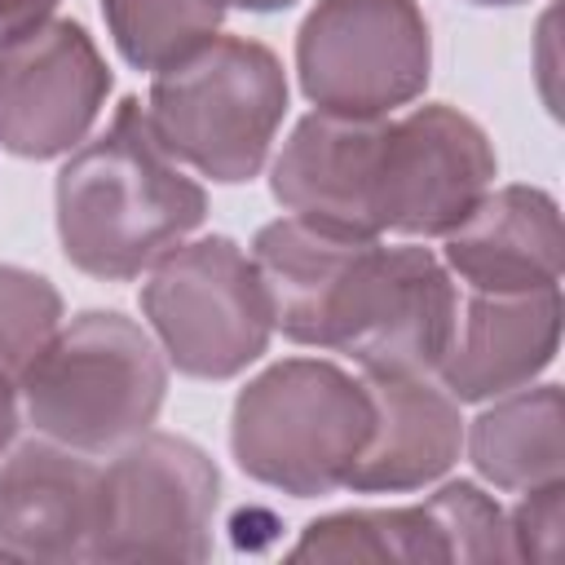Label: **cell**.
Masks as SVG:
<instances>
[{
  "label": "cell",
  "instance_id": "277c9868",
  "mask_svg": "<svg viewBox=\"0 0 565 565\" xmlns=\"http://www.w3.org/2000/svg\"><path fill=\"white\" fill-rule=\"evenodd\" d=\"M375 406L366 384L322 358H287L260 371L230 415V450L238 468L282 494L313 499L349 481Z\"/></svg>",
  "mask_w": 565,
  "mask_h": 565
},
{
  "label": "cell",
  "instance_id": "e0dca14e",
  "mask_svg": "<svg viewBox=\"0 0 565 565\" xmlns=\"http://www.w3.org/2000/svg\"><path fill=\"white\" fill-rule=\"evenodd\" d=\"M291 561H446L441 530L428 503L415 508H358L331 512L305 525L300 543L287 552Z\"/></svg>",
  "mask_w": 565,
  "mask_h": 565
},
{
  "label": "cell",
  "instance_id": "5b68a950",
  "mask_svg": "<svg viewBox=\"0 0 565 565\" xmlns=\"http://www.w3.org/2000/svg\"><path fill=\"white\" fill-rule=\"evenodd\" d=\"M146 115L177 163L238 185L260 172L274 146L287 115V75L260 40L212 35L154 75Z\"/></svg>",
  "mask_w": 565,
  "mask_h": 565
},
{
  "label": "cell",
  "instance_id": "9c48e42d",
  "mask_svg": "<svg viewBox=\"0 0 565 565\" xmlns=\"http://www.w3.org/2000/svg\"><path fill=\"white\" fill-rule=\"evenodd\" d=\"M252 260L265 282L274 327L287 340L349 353L380 300L388 247L380 238L282 216L256 234Z\"/></svg>",
  "mask_w": 565,
  "mask_h": 565
},
{
  "label": "cell",
  "instance_id": "30bf717a",
  "mask_svg": "<svg viewBox=\"0 0 565 565\" xmlns=\"http://www.w3.org/2000/svg\"><path fill=\"white\" fill-rule=\"evenodd\" d=\"M110 71L71 18H44L0 40V146L18 159L75 150L102 115Z\"/></svg>",
  "mask_w": 565,
  "mask_h": 565
},
{
  "label": "cell",
  "instance_id": "8fae6325",
  "mask_svg": "<svg viewBox=\"0 0 565 565\" xmlns=\"http://www.w3.org/2000/svg\"><path fill=\"white\" fill-rule=\"evenodd\" d=\"M102 468L62 441H26L0 463V556L93 561Z\"/></svg>",
  "mask_w": 565,
  "mask_h": 565
},
{
  "label": "cell",
  "instance_id": "ffe728a7",
  "mask_svg": "<svg viewBox=\"0 0 565 565\" xmlns=\"http://www.w3.org/2000/svg\"><path fill=\"white\" fill-rule=\"evenodd\" d=\"M424 503L441 530L446 561H512L508 512L472 481H450Z\"/></svg>",
  "mask_w": 565,
  "mask_h": 565
},
{
  "label": "cell",
  "instance_id": "8992f818",
  "mask_svg": "<svg viewBox=\"0 0 565 565\" xmlns=\"http://www.w3.org/2000/svg\"><path fill=\"white\" fill-rule=\"evenodd\" d=\"M141 309L181 375L230 380L247 371L274 331L256 260L225 234L181 243L150 265Z\"/></svg>",
  "mask_w": 565,
  "mask_h": 565
},
{
  "label": "cell",
  "instance_id": "5bb4252c",
  "mask_svg": "<svg viewBox=\"0 0 565 565\" xmlns=\"http://www.w3.org/2000/svg\"><path fill=\"white\" fill-rule=\"evenodd\" d=\"M561 212L534 185L486 190L446 234V265L472 291H534L561 282Z\"/></svg>",
  "mask_w": 565,
  "mask_h": 565
},
{
  "label": "cell",
  "instance_id": "cb8c5ba5",
  "mask_svg": "<svg viewBox=\"0 0 565 565\" xmlns=\"http://www.w3.org/2000/svg\"><path fill=\"white\" fill-rule=\"evenodd\" d=\"M225 4H238V9H247V13H278V9H287V4H296V0H225Z\"/></svg>",
  "mask_w": 565,
  "mask_h": 565
},
{
  "label": "cell",
  "instance_id": "7402d4cb",
  "mask_svg": "<svg viewBox=\"0 0 565 565\" xmlns=\"http://www.w3.org/2000/svg\"><path fill=\"white\" fill-rule=\"evenodd\" d=\"M53 9H57V0H0V40L44 22Z\"/></svg>",
  "mask_w": 565,
  "mask_h": 565
},
{
  "label": "cell",
  "instance_id": "ac0fdd59",
  "mask_svg": "<svg viewBox=\"0 0 565 565\" xmlns=\"http://www.w3.org/2000/svg\"><path fill=\"white\" fill-rule=\"evenodd\" d=\"M225 0H102L115 49L137 71H168L194 49H203L221 18Z\"/></svg>",
  "mask_w": 565,
  "mask_h": 565
},
{
  "label": "cell",
  "instance_id": "9a60e30c",
  "mask_svg": "<svg viewBox=\"0 0 565 565\" xmlns=\"http://www.w3.org/2000/svg\"><path fill=\"white\" fill-rule=\"evenodd\" d=\"M455 309L459 291L450 269L428 247H388L375 313L349 358L366 375H428L450 344Z\"/></svg>",
  "mask_w": 565,
  "mask_h": 565
},
{
  "label": "cell",
  "instance_id": "44dd1931",
  "mask_svg": "<svg viewBox=\"0 0 565 565\" xmlns=\"http://www.w3.org/2000/svg\"><path fill=\"white\" fill-rule=\"evenodd\" d=\"M508 539H512V561L556 565L565 547V486L552 481L525 490L521 508L508 516Z\"/></svg>",
  "mask_w": 565,
  "mask_h": 565
},
{
  "label": "cell",
  "instance_id": "52a82bcc",
  "mask_svg": "<svg viewBox=\"0 0 565 565\" xmlns=\"http://www.w3.org/2000/svg\"><path fill=\"white\" fill-rule=\"evenodd\" d=\"M433 40L415 0H318L296 35L300 88L318 110L375 119L428 84Z\"/></svg>",
  "mask_w": 565,
  "mask_h": 565
},
{
  "label": "cell",
  "instance_id": "d4e9b609",
  "mask_svg": "<svg viewBox=\"0 0 565 565\" xmlns=\"http://www.w3.org/2000/svg\"><path fill=\"white\" fill-rule=\"evenodd\" d=\"M472 4H521V0H472Z\"/></svg>",
  "mask_w": 565,
  "mask_h": 565
},
{
  "label": "cell",
  "instance_id": "7a4b0ae2",
  "mask_svg": "<svg viewBox=\"0 0 565 565\" xmlns=\"http://www.w3.org/2000/svg\"><path fill=\"white\" fill-rule=\"evenodd\" d=\"M207 216V194L168 154L137 97L57 172V238L75 269L124 282L181 247Z\"/></svg>",
  "mask_w": 565,
  "mask_h": 565
},
{
  "label": "cell",
  "instance_id": "4fadbf2b",
  "mask_svg": "<svg viewBox=\"0 0 565 565\" xmlns=\"http://www.w3.org/2000/svg\"><path fill=\"white\" fill-rule=\"evenodd\" d=\"M375 406L371 437L349 468L358 494H402L437 481L463 446L459 402L428 375H366Z\"/></svg>",
  "mask_w": 565,
  "mask_h": 565
},
{
  "label": "cell",
  "instance_id": "3957f363",
  "mask_svg": "<svg viewBox=\"0 0 565 565\" xmlns=\"http://www.w3.org/2000/svg\"><path fill=\"white\" fill-rule=\"evenodd\" d=\"M26 419L71 450L97 455L141 437L168 393L159 344L115 309H88L53 331L18 380Z\"/></svg>",
  "mask_w": 565,
  "mask_h": 565
},
{
  "label": "cell",
  "instance_id": "2e32d148",
  "mask_svg": "<svg viewBox=\"0 0 565 565\" xmlns=\"http://www.w3.org/2000/svg\"><path fill=\"white\" fill-rule=\"evenodd\" d=\"M472 468L499 490H539L565 477V397L556 384H521L494 397L468 428Z\"/></svg>",
  "mask_w": 565,
  "mask_h": 565
},
{
  "label": "cell",
  "instance_id": "ba28073f",
  "mask_svg": "<svg viewBox=\"0 0 565 565\" xmlns=\"http://www.w3.org/2000/svg\"><path fill=\"white\" fill-rule=\"evenodd\" d=\"M221 499L216 463L185 437L141 433L102 468L93 561H203Z\"/></svg>",
  "mask_w": 565,
  "mask_h": 565
},
{
  "label": "cell",
  "instance_id": "d6986e66",
  "mask_svg": "<svg viewBox=\"0 0 565 565\" xmlns=\"http://www.w3.org/2000/svg\"><path fill=\"white\" fill-rule=\"evenodd\" d=\"M57 327H62L57 287L35 269L0 265V371L9 380H22Z\"/></svg>",
  "mask_w": 565,
  "mask_h": 565
},
{
  "label": "cell",
  "instance_id": "603a6c76",
  "mask_svg": "<svg viewBox=\"0 0 565 565\" xmlns=\"http://www.w3.org/2000/svg\"><path fill=\"white\" fill-rule=\"evenodd\" d=\"M13 433H18V380L0 371V455L13 441Z\"/></svg>",
  "mask_w": 565,
  "mask_h": 565
},
{
  "label": "cell",
  "instance_id": "7c38bea8",
  "mask_svg": "<svg viewBox=\"0 0 565 565\" xmlns=\"http://www.w3.org/2000/svg\"><path fill=\"white\" fill-rule=\"evenodd\" d=\"M561 344V287L468 291L455 309L450 344L437 362L455 402H490L530 384Z\"/></svg>",
  "mask_w": 565,
  "mask_h": 565
},
{
  "label": "cell",
  "instance_id": "6da1fadb",
  "mask_svg": "<svg viewBox=\"0 0 565 565\" xmlns=\"http://www.w3.org/2000/svg\"><path fill=\"white\" fill-rule=\"evenodd\" d=\"M494 181V150L477 119L433 102L406 115H331L296 124L274 159V199L313 225L380 238L450 234Z\"/></svg>",
  "mask_w": 565,
  "mask_h": 565
}]
</instances>
